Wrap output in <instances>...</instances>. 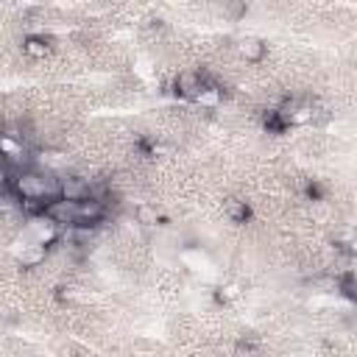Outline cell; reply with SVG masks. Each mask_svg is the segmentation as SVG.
Wrapping results in <instances>:
<instances>
[{"label": "cell", "mask_w": 357, "mask_h": 357, "mask_svg": "<svg viewBox=\"0 0 357 357\" xmlns=\"http://www.w3.org/2000/svg\"><path fill=\"white\" fill-rule=\"evenodd\" d=\"M234 56L243 61V64H262L265 56H268V42L259 39V36H240L234 42Z\"/></svg>", "instance_id": "obj_5"}, {"label": "cell", "mask_w": 357, "mask_h": 357, "mask_svg": "<svg viewBox=\"0 0 357 357\" xmlns=\"http://www.w3.org/2000/svg\"><path fill=\"white\" fill-rule=\"evenodd\" d=\"M20 50L31 61H45V59H50L56 53V42L50 36H45V33H25L22 42H20Z\"/></svg>", "instance_id": "obj_4"}, {"label": "cell", "mask_w": 357, "mask_h": 357, "mask_svg": "<svg viewBox=\"0 0 357 357\" xmlns=\"http://www.w3.org/2000/svg\"><path fill=\"white\" fill-rule=\"evenodd\" d=\"M220 209H223V218H226L229 223L243 226V223L251 220V204H248L245 198H240V195H229V198H223Z\"/></svg>", "instance_id": "obj_6"}, {"label": "cell", "mask_w": 357, "mask_h": 357, "mask_svg": "<svg viewBox=\"0 0 357 357\" xmlns=\"http://www.w3.org/2000/svg\"><path fill=\"white\" fill-rule=\"evenodd\" d=\"M131 218H134V223L142 226V229H156V226L165 220V218H162V209H159L156 204H151V201H139V204L134 206Z\"/></svg>", "instance_id": "obj_7"}, {"label": "cell", "mask_w": 357, "mask_h": 357, "mask_svg": "<svg viewBox=\"0 0 357 357\" xmlns=\"http://www.w3.org/2000/svg\"><path fill=\"white\" fill-rule=\"evenodd\" d=\"M206 89V70H178L173 75V92L181 98V100H190L195 103L198 95Z\"/></svg>", "instance_id": "obj_1"}, {"label": "cell", "mask_w": 357, "mask_h": 357, "mask_svg": "<svg viewBox=\"0 0 357 357\" xmlns=\"http://www.w3.org/2000/svg\"><path fill=\"white\" fill-rule=\"evenodd\" d=\"M42 218H47L59 229H75L78 226V204L64 201V198H53L50 204H45V215Z\"/></svg>", "instance_id": "obj_3"}, {"label": "cell", "mask_w": 357, "mask_h": 357, "mask_svg": "<svg viewBox=\"0 0 357 357\" xmlns=\"http://www.w3.org/2000/svg\"><path fill=\"white\" fill-rule=\"evenodd\" d=\"M59 198L81 204L92 198V178L81 173H59Z\"/></svg>", "instance_id": "obj_2"}]
</instances>
